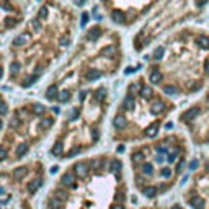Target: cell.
Wrapping results in <instances>:
<instances>
[{
	"mask_svg": "<svg viewBox=\"0 0 209 209\" xmlns=\"http://www.w3.org/2000/svg\"><path fill=\"white\" fill-rule=\"evenodd\" d=\"M180 119L186 126L191 127L206 144V137L209 134V90L206 92L201 101L188 106L180 115Z\"/></svg>",
	"mask_w": 209,
	"mask_h": 209,
	"instance_id": "cell-8",
	"label": "cell"
},
{
	"mask_svg": "<svg viewBox=\"0 0 209 209\" xmlns=\"http://www.w3.org/2000/svg\"><path fill=\"white\" fill-rule=\"evenodd\" d=\"M57 170H59L57 167H52V168H51V173H56V172H57Z\"/></svg>",
	"mask_w": 209,
	"mask_h": 209,
	"instance_id": "cell-26",
	"label": "cell"
},
{
	"mask_svg": "<svg viewBox=\"0 0 209 209\" xmlns=\"http://www.w3.org/2000/svg\"><path fill=\"white\" fill-rule=\"evenodd\" d=\"M123 198H124V196H123V194H121V193H118V194H116V201H121V199H123Z\"/></svg>",
	"mask_w": 209,
	"mask_h": 209,
	"instance_id": "cell-24",
	"label": "cell"
},
{
	"mask_svg": "<svg viewBox=\"0 0 209 209\" xmlns=\"http://www.w3.org/2000/svg\"><path fill=\"white\" fill-rule=\"evenodd\" d=\"M5 193H7V189L3 188V186H0V194H5Z\"/></svg>",
	"mask_w": 209,
	"mask_h": 209,
	"instance_id": "cell-25",
	"label": "cell"
},
{
	"mask_svg": "<svg viewBox=\"0 0 209 209\" xmlns=\"http://www.w3.org/2000/svg\"><path fill=\"white\" fill-rule=\"evenodd\" d=\"M121 170H123V163L119 159H116V157H113L110 159V172L113 175H116V177H119L121 175Z\"/></svg>",
	"mask_w": 209,
	"mask_h": 209,
	"instance_id": "cell-12",
	"label": "cell"
},
{
	"mask_svg": "<svg viewBox=\"0 0 209 209\" xmlns=\"http://www.w3.org/2000/svg\"><path fill=\"white\" fill-rule=\"evenodd\" d=\"M77 10L64 0H41L8 44L7 72L13 85L30 88L57 65L74 44Z\"/></svg>",
	"mask_w": 209,
	"mask_h": 209,
	"instance_id": "cell-1",
	"label": "cell"
},
{
	"mask_svg": "<svg viewBox=\"0 0 209 209\" xmlns=\"http://www.w3.org/2000/svg\"><path fill=\"white\" fill-rule=\"evenodd\" d=\"M124 59L121 33L103 23H92L52 74L44 98L59 105L69 103L72 95L87 90V85L116 75Z\"/></svg>",
	"mask_w": 209,
	"mask_h": 209,
	"instance_id": "cell-2",
	"label": "cell"
},
{
	"mask_svg": "<svg viewBox=\"0 0 209 209\" xmlns=\"http://www.w3.org/2000/svg\"><path fill=\"white\" fill-rule=\"evenodd\" d=\"M87 2L88 0H69V3L72 7H83V5H87Z\"/></svg>",
	"mask_w": 209,
	"mask_h": 209,
	"instance_id": "cell-21",
	"label": "cell"
},
{
	"mask_svg": "<svg viewBox=\"0 0 209 209\" xmlns=\"http://www.w3.org/2000/svg\"><path fill=\"white\" fill-rule=\"evenodd\" d=\"M189 204L193 206V209H203L204 207V201H203V198H199V196H193Z\"/></svg>",
	"mask_w": 209,
	"mask_h": 209,
	"instance_id": "cell-19",
	"label": "cell"
},
{
	"mask_svg": "<svg viewBox=\"0 0 209 209\" xmlns=\"http://www.w3.org/2000/svg\"><path fill=\"white\" fill-rule=\"evenodd\" d=\"M175 172H177V170H175L173 167H165V168H162V172H160V177H162L163 180H170L175 175Z\"/></svg>",
	"mask_w": 209,
	"mask_h": 209,
	"instance_id": "cell-17",
	"label": "cell"
},
{
	"mask_svg": "<svg viewBox=\"0 0 209 209\" xmlns=\"http://www.w3.org/2000/svg\"><path fill=\"white\" fill-rule=\"evenodd\" d=\"M110 92L106 85H98L95 88L83 90L79 93V105L72 106L67 113L65 123L67 129L62 132L54 144L62 147L67 159L79 155L88 144H95L100 139V119L106 108Z\"/></svg>",
	"mask_w": 209,
	"mask_h": 209,
	"instance_id": "cell-5",
	"label": "cell"
},
{
	"mask_svg": "<svg viewBox=\"0 0 209 209\" xmlns=\"http://www.w3.org/2000/svg\"><path fill=\"white\" fill-rule=\"evenodd\" d=\"M72 172H74V175H75V178H87L88 173L92 172V170H90L88 160H87V162H83V160H80V162H75Z\"/></svg>",
	"mask_w": 209,
	"mask_h": 209,
	"instance_id": "cell-10",
	"label": "cell"
},
{
	"mask_svg": "<svg viewBox=\"0 0 209 209\" xmlns=\"http://www.w3.org/2000/svg\"><path fill=\"white\" fill-rule=\"evenodd\" d=\"M165 97L157 92L147 77H134L126 85L119 110L113 116V129L123 136L141 132L145 137H155L162 118L170 110Z\"/></svg>",
	"mask_w": 209,
	"mask_h": 209,
	"instance_id": "cell-4",
	"label": "cell"
},
{
	"mask_svg": "<svg viewBox=\"0 0 209 209\" xmlns=\"http://www.w3.org/2000/svg\"><path fill=\"white\" fill-rule=\"evenodd\" d=\"M196 168H198V162H196V160H193V162L189 163V170H196Z\"/></svg>",
	"mask_w": 209,
	"mask_h": 209,
	"instance_id": "cell-23",
	"label": "cell"
},
{
	"mask_svg": "<svg viewBox=\"0 0 209 209\" xmlns=\"http://www.w3.org/2000/svg\"><path fill=\"white\" fill-rule=\"evenodd\" d=\"M57 196L61 198V201H67L69 199V194L64 191V189H57Z\"/></svg>",
	"mask_w": 209,
	"mask_h": 209,
	"instance_id": "cell-22",
	"label": "cell"
},
{
	"mask_svg": "<svg viewBox=\"0 0 209 209\" xmlns=\"http://www.w3.org/2000/svg\"><path fill=\"white\" fill-rule=\"evenodd\" d=\"M207 7L209 0H162V3L132 35V51L142 54L172 31L199 18Z\"/></svg>",
	"mask_w": 209,
	"mask_h": 209,
	"instance_id": "cell-6",
	"label": "cell"
},
{
	"mask_svg": "<svg viewBox=\"0 0 209 209\" xmlns=\"http://www.w3.org/2000/svg\"><path fill=\"white\" fill-rule=\"evenodd\" d=\"M61 186H64V188H74L75 186L74 172H65L62 177H61Z\"/></svg>",
	"mask_w": 209,
	"mask_h": 209,
	"instance_id": "cell-11",
	"label": "cell"
},
{
	"mask_svg": "<svg viewBox=\"0 0 209 209\" xmlns=\"http://www.w3.org/2000/svg\"><path fill=\"white\" fill-rule=\"evenodd\" d=\"M5 74H7V54L0 51V82L3 80Z\"/></svg>",
	"mask_w": 209,
	"mask_h": 209,
	"instance_id": "cell-15",
	"label": "cell"
},
{
	"mask_svg": "<svg viewBox=\"0 0 209 209\" xmlns=\"http://www.w3.org/2000/svg\"><path fill=\"white\" fill-rule=\"evenodd\" d=\"M47 206L49 209H62V201H61L59 198H49V201H47Z\"/></svg>",
	"mask_w": 209,
	"mask_h": 209,
	"instance_id": "cell-18",
	"label": "cell"
},
{
	"mask_svg": "<svg viewBox=\"0 0 209 209\" xmlns=\"http://www.w3.org/2000/svg\"><path fill=\"white\" fill-rule=\"evenodd\" d=\"M145 77L167 97L199 92L209 80V30L182 26L162 38L147 57Z\"/></svg>",
	"mask_w": 209,
	"mask_h": 209,
	"instance_id": "cell-3",
	"label": "cell"
},
{
	"mask_svg": "<svg viewBox=\"0 0 209 209\" xmlns=\"http://www.w3.org/2000/svg\"><path fill=\"white\" fill-rule=\"evenodd\" d=\"M113 209H124V207H123V206H121V204H116V206H115V207H113Z\"/></svg>",
	"mask_w": 209,
	"mask_h": 209,
	"instance_id": "cell-27",
	"label": "cell"
},
{
	"mask_svg": "<svg viewBox=\"0 0 209 209\" xmlns=\"http://www.w3.org/2000/svg\"><path fill=\"white\" fill-rule=\"evenodd\" d=\"M173 209H182V207H180V206H175V207H173Z\"/></svg>",
	"mask_w": 209,
	"mask_h": 209,
	"instance_id": "cell-28",
	"label": "cell"
},
{
	"mask_svg": "<svg viewBox=\"0 0 209 209\" xmlns=\"http://www.w3.org/2000/svg\"><path fill=\"white\" fill-rule=\"evenodd\" d=\"M7 113H8V103H7V100L3 98V95L0 93V131H2V127H3L2 118L7 116Z\"/></svg>",
	"mask_w": 209,
	"mask_h": 209,
	"instance_id": "cell-13",
	"label": "cell"
},
{
	"mask_svg": "<svg viewBox=\"0 0 209 209\" xmlns=\"http://www.w3.org/2000/svg\"><path fill=\"white\" fill-rule=\"evenodd\" d=\"M12 175H13L15 180H23V178H26L28 175H30V170H28V167H16L12 172Z\"/></svg>",
	"mask_w": 209,
	"mask_h": 209,
	"instance_id": "cell-14",
	"label": "cell"
},
{
	"mask_svg": "<svg viewBox=\"0 0 209 209\" xmlns=\"http://www.w3.org/2000/svg\"><path fill=\"white\" fill-rule=\"evenodd\" d=\"M26 20L20 0H0V38L18 31Z\"/></svg>",
	"mask_w": 209,
	"mask_h": 209,
	"instance_id": "cell-9",
	"label": "cell"
},
{
	"mask_svg": "<svg viewBox=\"0 0 209 209\" xmlns=\"http://www.w3.org/2000/svg\"><path fill=\"white\" fill-rule=\"evenodd\" d=\"M142 193H144V196H147V198H154L157 194V188L155 186H145L142 189Z\"/></svg>",
	"mask_w": 209,
	"mask_h": 209,
	"instance_id": "cell-20",
	"label": "cell"
},
{
	"mask_svg": "<svg viewBox=\"0 0 209 209\" xmlns=\"http://www.w3.org/2000/svg\"><path fill=\"white\" fill-rule=\"evenodd\" d=\"M41 185H42V180H41L39 177H38V178H35V180H31V182L28 183V191H31V193L38 191Z\"/></svg>",
	"mask_w": 209,
	"mask_h": 209,
	"instance_id": "cell-16",
	"label": "cell"
},
{
	"mask_svg": "<svg viewBox=\"0 0 209 209\" xmlns=\"http://www.w3.org/2000/svg\"><path fill=\"white\" fill-rule=\"evenodd\" d=\"M105 16L115 26L129 30L149 15L162 3V0H98Z\"/></svg>",
	"mask_w": 209,
	"mask_h": 209,
	"instance_id": "cell-7",
	"label": "cell"
}]
</instances>
